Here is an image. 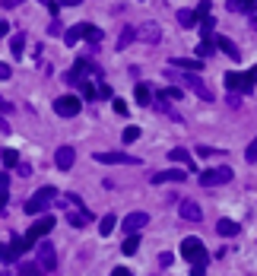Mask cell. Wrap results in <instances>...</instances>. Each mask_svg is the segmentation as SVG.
I'll list each match as a JSON object with an SVG mask.
<instances>
[{
    "mask_svg": "<svg viewBox=\"0 0 257 276\" xmlns=\"http://www.w3.org/2000/svg\"><path fill=\"white\" fill-rule=\"evenodd\" d=\"M76 89H79V95H83V99H89V102L96 99V86H92V83L83 80V83H76Z\"/></svg>",
    "mask_w": 257,
    "mask_h": 276,
    "instance_id": "29",
    "label": "cell"
},
{
    "mask_svg": "<svg viewBox=\"0 0 257 276\" xmlns=\"http://www.w3.org/2000/svg\"><path fill=\"white\" fill-rule=\"evenodd\" d=\"M149 222V216L146 213H131V216H124V235H131V232H140V229H143V225Z\"/></svg>",
    "mask_w": 257,
    "mask_h": 276,
    "instance_id": "10",
    "label": "cell"
},
{
    "mask_svg": "<svg viewBox=\"0 0 257 276\" xmlns=\"http://www.w3.org/2000/svg\"><path fill=\"white\" fill-rule=\"evenodd\" d=\"M10 51H13V57H22V51H26V35L16 32L13 38H10Z\"/></svg>",
    "mask_w": 257,
    "mask_h": 276,
    "instance_id": "20",
    "label": "cell"
},
{
    "mask_svg": "<svg viewBox=\"0 0 257 276\" xmlns=\"http://www.w3.org/2000/svg\"><path fill=\"white\" fill-rule=\"evenodd\" d=\"M7 200H10V190H0V210H7Z\"/></svg>",
    "mask_w": 257,
    "mask_h": 276,
    "instance_id": "44",
    "label": "cell"
},
{
    "mask_svg": "<svg viewBox=\"0 0 257 276\" xmlns=\"http://www.w3.org/2000/svg\"><path fill=\"white\" fill-rule=\"evenodd\" d=\"M35 248H38V267L48 273L57 267V254H54V245L51 242H35Z\"/></svg>",
    "mask_w": 257,
    "mask_h": 276,
    "instance_id": "8",
    "label": "cell"
},
{
    "mask_svg": "<svg viewBox=\"0 0 257 276\" xmlns=\"http://www.w3.org/2000/svg\"><path fill=\"white\" fill-rule=\"evenodd\" d=\"M216 232L223 235V238H235V235L241 232V225H238L235 219H219V222H216Z\"/></svg>",
    "mask_w": 257,
    "mask_h": 276,
    "instance_id": "16",
    "label": "cell"
},
{
    "mask_svg": "<svg viewBox=\"0 0 257 276\" xmlns=\"http://www.w3.org/2000/svg\"><path fill=\"white\" fill-rule=\"evenodd\" d=\"M181 257L188 263H200V267H206V260H209V254H206V248H203L200 238H184V242H181Z\"/></svg>",
    "mask_w": 257,
    "mask_h": 276,
    "instance_id": "2",
    "label": "cell"
},
{
    "mask_svg": "<svg viewBox=\"0 0 257 276\" xmlns=\"http://www.w3.org/2000/svg\"><path fill=\"white\" fill-rule=\"evenodd\" d=\"M10 32V26H7V19H0V38H4V35Z\"/></svg>",
    "mask_w": 257,
    "mask_h": 276,
    "instance_id": "47",
    "label": "cell"
},
{
    "mask_svg": "<svg viewBox=\"0 0 257 276\" xmlns=\"http://www.w3.org/2000/svg\"><path fill=\"white\" fill-rule=\"evenodd\" d=\"M181 216H184L188 222H200V219H203V210L197 207L194 200H184V203H181Z\"/></svg>",
    "mask_w": 257,
    "mask_h": 276,
    "instance_id": "14",
    "label": "cell"
},
{
    "mask_svg": "<svg viewBox=\"0 0 257 276\" xmlns=\"http://www.w3.org/2000/svg\"><path fill=\"white\" fill-rule=\"evenodd\" d=\"M172 64L178 67V70H203L200 61H191V57H172Z\"/></svg>",
    "mask_w": 257,
    "mask_h": 276,
    "instance_id": "22",
    "label": "cell"
},
{
    "mask_svg": "<svg viewBox=\"0 0 257 276\" xmlns=\"http://www.w3.org/2000/svg\"><path fill=\"white\" fill-rule=\"evenodd\" d=\"M86 32H89V22H79V26H70L64 32V42L67 45H76V42H83L86 38Z\"/></svg>",
    "mask_w": 257,
    "mask_h": 276,
    "instance_id": "12",
    "label": "cell"
},
{
    "mask_svg": "<svg viewBox=\"0 0 257 276\" xmlns=\"http://www.w3.org/2000/svg\"><path fill=\"white\" fill-rule=\"evenodd\" d=\"M168 181H184V169H165V172H156L153 175V184H168Z\"/></svg>",
    "mask_w": 257,
    "mask_h": 276,
    "instance_id": "11",
    "label": "cell"
},
{
    "mask_svg": "<svg viewBox=\"0 0 257 276\" xmlns=\"http://www.w3.org/2000/svg\"><path fill=\"white\" fill-rule=\"evenodd\" d=\"M7 187H10V175L0 172V190H7Z\"/></svg>",
    "mask_w": 257,
    "mask_h": 276,
    "instance_id": "41",
    "label": "cell"
},
{
    "mask_svg": "<svg viewBox=\"0 0 257 276\" xmlns=\"http://www.w3.org/2000/svg\"><path fill=\"white\" fill-rule=\"evenodd\" d=\"M61 4H64V7H76V4H79V0H61Z\"/></svg>",
    "mask_w": 257,
    "mask_h": 276,
    "instance_id": "49",
    "label": "cell"
},
{
    "mask_svg": "<svg viewBox=\"0 0 257 276\" xmlns=\"http://www.w3.org/2000/svg\"><path fill=\"white\" fill-rule=\"evenodd\" d=\"M251 80H254V83H257V67H254V70H251Z\"/></svg>",
    "mask_w": 257,
    "mask_h": 276,
    "instance_id": "51",
    "label": "cell"
},
{
    "mask_svg": "<svg viewBox=\"0 0 257 276\" xmlns=\"http://www.w3.org/2000/svg\"><path fill=\"white\" fill-rule=\"evenodd\" d=\"M213 51H216V38L213 35H200V42H197V57L203 61V57H209Z\"/></svg>",
    "mask_w": 257,
    "mask_h": 276,
    "instance_id": "17",
    "label": "cell"
},
{
    "mask_svg": "<svg viewBox=\"0 0 257 276\" xmlns=\"http://www.w3.org/2000/svg\"><path fill=\"white\" fill-rule=\"evenodd\" d=\"M146 42H153V45L159 42V29H156V26H153V29H146Z\"/></svg>",
    "mask_w": 257,
    "mask_h": 276,
    "instance_id": "40",
    "label": "cell"
},
{
    "mask_svg": "<svg viewBox=\"0 0 257 276\" xmlns=\"http://www.w3.org/2000/svg\"><path fill=\"white\" fill-rule=\"evenodd\" d=\"M54 216L51 213H41L38 219H35L32 225H29V232L22 235V242H26V248H35V242H41V238H48L51 235V229H54Z\"/></svg>",
    "mask_w": 257,
    "mask_h": 276,
    "instance_id": "1",
    "label": "cell"
},
{
    "mask_svg": "<svg viewBox=\"0 0 257 276\" xmlns=\"http://www.w3.org/2000/svg\"><path fill=\"white\" fill-rule=\"evenodd\" d=\"M226 7L232 10V13H248V0H229Z\"/></svg>",
    "mask_w": 257,
    "mask_h": 276,
    "instance_id": "33",
    "label": "cell"
},
{
    "mask_svg": "<svg viewBox=\"0 0 257 276\" xmlns=\"http://www.w3.org/2000/svg\"><path fill=\"white\" fill-rule=\"evenodd\" d=\"M121 140H124V143H137V140H140V127H134V124H131V127H124Z\"/></svg>",
    "mask_w": 257,
    "mask_h": 276,
    "instance_id": "31",
    "label": "cell"
},
{
    "mask_svg": "<svg viewBox=\"0 0 257 276\" xmlns=\"http://www.w3.org/2000/svg\"><path fill=\"white\" fill-rule=\"evenodd\" d=\"M134 35H137V29H131V26H127V29L121 32V38H118V51H124V48L134 42Z\"/></svg>",
    "mask_w": 257,
    "mask_h": 276,
    "instance_id": "28",
    "label": "cell"
},
{
    "mask_svg": "<svg viewBox=\"0 0 257 276\" xmlns=\"http://www.w3.org/2000/svg\"><path fill=\"white\" fill-rule=\"evenodd\" d=\"M45 7H48V13H51V16H57V7H61V4H57V0H48Z\"/></svg>",
    "mask_w": 257,
    "mask_h": 276,
    "instance_id": "42",
    "label": "cell"
},
{
    "mask_svg": "<svg viewBox=\"0 0 257 276\" xmlns=\"http://www.w3.org/2000/svg\"><path fill=\"white\" fill-rule=\"evenodd\" d=\"M184 83H188V89H194L200 99H206V102H213V92H209V86L203 80H197V76H184Z\"/></svg>",
    "mask_w": 257,
    "mask_h": 276,
    "instance_id": "13",
    "label": "cell"
},
{
    "mask_svg": "<svg viewBox=\"0 0 257 276\" xmlns=\"http://www.w3.org/2000/svg\"><path fill=\"white\" fill-rule=\"evenodd\" d=\"M137 248H140V235H137V232H131V235L124 238L121 251H124V254H137Z\"/></svg>",
    "mask_w": 257,
    "mask_h": 276,
    "instance_id": "24",
    "label": "cell"
},
{
    "mask_svg": "<svg viewBox=\"0 0 257 276\" xmlns=\"http://www.w3.org/2000/svg\"><path fill=\"white\" fill-rule=\"evenodd\" d=\"M73 162H76V149L73 146H61V149L54 152V165L61 172H70V169H73Z\"/></svg>",
    "mask_w": 257,
    "mask_h": 276,
    "instance_id": "9",
    "label": "cell"
},
{
    "mask_svg": "<svg viewBox=\"0 0 257 276\" xmlns=\"http://www.w3.org/2000/svg\"><path fill=\"white\" fill-rule=\"evenodd\" d=\"M213 26H216V19L209 16V13H206V16H200V35H209V32H213Z\"/></svg>",
    "mask_w": 257,
    "mask_h": 276,
    "instance_id": "32",
    "label": "cell"
},
{
    "mask_svg": "<svg viewBox=\"0 0 257 276\" xmlns=\"http://www.w3.org/2000/svg\"><path fill=\"white\" fill-rule=\"evenodd\" d=\"M89 219H92V213H86V210H76V213L70 210V213H67V222H70V225H86Z\"/></svg>",
    "mask_w": 257,
    "mask_h": 276,
    "instance_id": "21",
    "label": "cell"
},
{
    "mask_svg": "<svg viewBox=\"0 0 257 276\" xmlns=\"http://www.w3.org/2000/svg\"><path fill=\"white\" fill-rule=\"evenodd\" d=\"M45 270L38 267V263H19V276H41Z\"/></svg>",
    "mask_w": 257,
    "mask_h": 276,
    "instance_id": "27",
    "label": "cell"
},
{
    "mask_svg": "<svg viewBox=\"0 0 257 276\" xmlns=\"http://www.w3.org/2000/svg\"><path fill=\"white\" fill-rule=\"evenodd\" d=\"M213 38H216V48H219V51H226V54L232 57V61H238V57H241V54H238V48L232 45L229 38H223V35H213Z\"/></svg>",
    "mask_w": 257,
    "mask_h": 276,
    "instance_id": "18",
    "label": "cell"
},
{
    "mask_svg": "<svg viewBox=\"0 0 257 276\" xmlns=\"http://www.w3.org/2000/svg\"><path fill=\"white\" fill-rule=\"evenodd\" d=\"M226 181H232V169H229V165H216V169L200 172V184L203 187H216V184H226Z\"/></svg>",
    "mask_w": 257,
    "mask_h": 276,
    "instance_id": "6",
    "label": "cell"
},
{
    "mask_svg": "<svg viewBox=\"0 0 257 276\" xmlns=\"http://www.w3.org/2000/svg\"><path fill=\"white\" fill-rule=\"evenodd\" d=\"M111 105H114V111H118V114L127 117V102H124V99H111Z\"/></svg>",
    "mask_w": 257,
    "mask_h": 276,
    "instance_id": "37",
    "label": "cell"
},
{
    "mask_svg": "<svg viewBox=\"0 0 257 276\" xmlns=\"http://www.w3.org/2000/svg\"><path fill=\"white\" fill-rule=\"evenodd\" d=\"M162 92H165V95H168V99H175V102H178V99H181V89H175V86H168V89H162Z\"/></svg>",
    "mask_w": 257,
    "mask_h": 276,
    "instance_id": "39",
    "label": "cell"
},
{
    "mask_svg": "<svg viewBox=\"0 0 257 276\" xmlns=\"http://www.w3.org/2000/svg\"><path fill=\"white\" fill-rule=\"evenodd\" d=\"M10 73H13V70H10L7 64H0V80H10Z\"/></svg>",
    "mask_w": 257,
    "mask_h": 276,
    "instance_id": "45",
    "label": "cell"
},
{
    "mask_svg": "<svg viewBox=\"0 0 257 276\" xmlns=\"http://www.w3.org/2000/svg\"><path fill=\"white\" fill-rule=\"evenodd\" d=\"M79 108H83V99L73 95V92H70V95H57V99H54V111L61 117H76Z\"/></svg>",
    "mask_w": 257,
    "mask_h": 276,
    "instance_id": "5",
    "label": "cell"
},
{
    "mask_svg": "<svg viewBox=\"0 0 257 276\" xmlns=\"http://www.w3.org/2000/svg\"><path fill=\"white\" fill-rule=\"evenodd\" d=\"M251 10H257V0H248V13H251Z\"/></svg>",
    "mask_w": 257,
    "mask_h": 276,
    "instance_id": "50",
    "label": "cell"
},
{
    "mask_svg": "<svg viewBox=\"0 0 257 276\" xmlns=\"http://www.w3.org/2000/svg\"><path fill=\"white\" fill-rule=\"evenodd\" d=\"M114 225H118V216H114V213H108V216H102L99 232H102V235H111V232H114Z\"/></svg>",
    "mask_w": 257,
    "mask_h": 276,
    "instance_id": "23",
    "label": "cell"
},
{
    "mask_svg": "<svg viewBox=\"0 0 257 276\" xmlns=\"http://www.w3.org/2000/svg\"><path fill=\"white\" fill-rule=\"evenodd\" d=\"M0 130H7V121H4V117H0Z\"/></svg>",
    "mask_w": 257,
    "mask_h": 276,
    "instance_id": "52",
    "label": "cell"
},
{
    "mask_svg": "<svg viewBox=\"0 0 257 276\" xmlns=\"http://www.w3.org/2000/svg\"><path fill=\"white\" fill-rule=\"evenodd\" d=\"M19 257H16V251L10 248V245H0V263H16Z\"/></svg>",
    "mask_w": 257,
    "mask_h": 276,
    "instance_id": "26",
    "label": "cell"
},
{
    "mask_svg": "<svg viewBox=\"0 0 257 276\" xmlns=\"http://www.w3.org/2000/svg\"><path fill=\"white\" fill-rule=\"evenodd\" d=\"M178 22L184 29H191L194 22H197V10H178Z\"/></svg>",
    "mask_w": 257,
    "mask_h": 276,
    "instance_id": "25",
    "label": "cell"
},
{
    "mask_svg": "<svg viewBox=\"0 0 257 276\" xmlns=\"http://www.w3.org/2000/svg\"><path fill=\"white\" fill-rule=\"evenodd\" d=\"M223 83H226V89L238 92V95H248V92L254 89V80H251V73H238V70H229V73L223 76Z\"/></svg>",
    "mask_w": 257,
    "mask_h": 276,
    "instance_id": "4",
    "label": "cell"
},
{
    "mask_svg": "<svg viewBox=\"0 0 257 276\" xmlns=\"http://www.w3.org/2000/svg\"><path fill=\"white\" fill-rule=\"evenodd\" d=\"M96 99H114V92H111V86H108V83H102V86L96 89Z\"/></svg>",
    "mask_w": 257,
    "mask_h": 276,
    "instance_id": "35",
    "label": "cell"
},
{
    "mask_svg": "<svg viewBox=\"0 0 257 276\" xmlns=\"http://www.w3.org/2000/svg\"><path fill=\"white\" fill-rule=\"evenodd\" d=\"M4 165H7V169H16V165H19V152L16 149H4Z\"/></svg>",
    "mask_w": 257,
    "mask_h": 276,
    "instance_id": "30",
    "label": "cell"
},
{
    "mask_svg": "<svg viewBox=\"0 0 257 276\" xmlns=\"http://www.w3.org/2000/svg\"><path fill=\"white\" fill-rule=\"evenodd\" d=\"M191 276H206V267H200V263H194V270H191Z\"/></svg>",
    "mask_w": 257,
    "mask_h": 276,
    "instance_id": "43",
    "label": "cell"
},
{
    "mask_svg": "<svg viewBox=\"0 0 257 276\" xmlns=\"http://www.w3.org/2000/svg\"><path fill=\"white\" fill-rule=\"evenodd\" d=\"M244 159H248V165H251V162H257V137L251 140V146L244 149Z\"/></svg>",
    "mask_w": 257,
    "mask_h": 276,
    "instance_id": "34",
    "label": "cell"
},
{
    "mask_svg": "<svg viewBox=\"0 0 257 276\" xmlns=\"http://www.w3.org/2000/svg\"><path fill=\"white\" fill-rule=\"evenodd\" d=\"M168 162H178V165H188V169H197L194 159H191V152H188V149H181V146L168 149Z\"/></svg>",
    "mask_w": 257,
    "mask_h": 276,
    "instance_id": "15",
    "label": "cell"
},
{
    "mask_svg": "<svg viewBox=\"0 0 257 276\" xmlns=\"http://www.w3.org/2000/svg\"><path fill=\"white\" fill-rule=\"evenodd\" d=\"M86 38H89L92 45H102V29H96V26H89V32H86Z\"/></svg>",
    "mask_w": 257,
    "mask_h": 276,
    "instance_id": "36",
    "label": "cell"
},
{
    "mask_svg": "<svg viewBox=\"0 0 257 276\" xmlns=\"http://www.w3.org/2000/svg\"><path fill=\"white\" fill-rule=\"evenodd\" d=\"M137 102L140 105H153V86H149V83H140L137 86Z\"/></svg>",
    "mask_w": 257,
    "mask_h": 276,
    "instance_id": "19",
    "label": "cell"
},
{
    "mask_svg": "<svg viewBox=\"0 0 257 276\" xmlns=\"http://www.w3.org/2000/svg\"><path fill=\"white\" fill-rule=\"evenodd\" d=\"M251 26L257 29V10H251Z\"/></svg>",
    "mask_w": 257,
    "mask_h": 276,
    "instance_id": "48",
    "label": "cell"
},
{
    "mask_svg": "<svg viewBox=\"0 0 257 276\" xmlns=\"http://www.w3.org/2000/svg\"><path fill=\"white\" fill-rule=\"evenodd\" d=\"M54 197H57V187H41L35 197L26 200V213H29V216H41L45 210H48V203H51Z\"/></svg>",
    "mask_w": 257,
    "mask_h": 276,
    "instance_id": "3",
    "label": "cell"
},
{
    "mask_svg": "<svg viewBox=\"0 0 257 276\" xmlns=\"http://www.w3.org/2000/svg\"><path fill=\"white\" fill-rule=\"evenodd\" d=\"M92 159L99 165H140L137 155H127V152H96Z\"/></svg>",
    "mask_w": 257,
    "mask_h": 276,
    "instance_id": "7",
    "label": "cell"
},
{
    "mask_svg": "<svg viewBox=\"0 0 257 276\" xmlns=\"http://www.w3.org/2000/svg\"><path fill=\"white\" fill-rule=\"evenodd\" d=\"M197 155H203V159H209V155H219V149H209V146H200V149H197Z\"/></svg>",
    "mask_w": 257,
    "mask_h": 276,
    "instance_id": "38",
    "label": "cell"
},
{
    "mask_svg": "<svg viewBox=\"0 0 257 276\" xmlns=\"http://www.w3.org/2000/svg\"><path fill=\"white\" fill-rule=\"evenodd\" d=\"M111 276H134V273H131V270H127V267H118V270H114Z\"/></svg>",
    "mask_w": 257,
    "mask_h": 276,
    "instance_id": "46",
    "label": "cell"
}]
</instances>
